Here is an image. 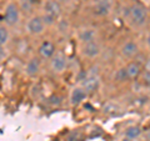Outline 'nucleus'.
<instances>
[{"label": "nucleus", "mask_w": 150, "mask_h": 141, "mask_svg": "<svg viewBox=\"0 0 150 141\" xmlns=\"http://www.w3.org/2000/svg\"><path fill=\"white\" fill-rule=\"evenodd\" d=\"M148 9L140 3H133L128 8L126 19L134 27H142L148 21Z\"/></svg>", "instance_id": "nucleus-1"}, {"label": "nucleus", "mask_w": 150, "mask_h": 141, "mask_svg": "<svg viewBox=\"0 0 150 141\" xmlns=\"http://www.w3.org/2000/svg\"><path fill=\"white\" fill-rule=\"evenodd\" d=\"M21 13L16 1H9L4 8V23L8 27H15L20 24Z\"/></svg>", "instance_id": "nucleus-2"}, {"label": "nucleus", "mask_w": 150, "mask_h": 141, "mask_svg": "<svg viewBox=\"0 0 150 141\" xmlns=\"http://www.w3.org/2000/svg\"><path fill=\"white\" fill-rule=\"evenodd\" d=\"M46 25L40 15H31L25 23V31L30 36H40L44 34Z\"/></svg>", "instance_id": "nucleus-3"}, {"label": "nucleus", "mask_w": 150, "mask_h": 141, "mask_svg": "<svg viewBox=\"0 0 150 141\" xmlns=\"http://www.w3.org/2000/svg\"><path fill=\"white\" fill-rule=\"evenodd\" d=\"M68 56L63 51H56L55 55L49 60V66L54 74L60 75L68 69Z\"/></svg>", "instance_id": "nucleus-4"}, {"label": "nucleus", "mask_w": 150, "mask_h": 141, "mask_svg": "<svg viewBox=\"0 0 150 141\" xmlns=\"http://www.w3.org/2000/svg\"><path fill=\"white\" fill-rule=\"evenodd\" d=\"M90 9L95 16H109L112 10V0H93Z\"/></svg>", "instance_id": "nucleus-5"}, {"label": "nucleus", "mask_w": 150, "mask_h": 141, "mask_svg": "<svg viewBox=\"0 0 150 141\" xmlns=\"http://www.w3.org/2000/svg\"><path fill=\"white\" fill-rule=\"evenodd\" d=\"M56 45L54 41H51L49 39L43 40L40 43V45L38 46V56L41 60H45V61H49V60L53 58L56 53Z\"/></svg>", "instance_id": "nucleus-6"}, {"label": "nucleus", "mask_w": 150, "mask_h": 141, "mask_svg": "<svg viewBox=\"0 0 150 141\" xmlns=\"http://www.w3.org/2000/svg\"><path fill=\"white\" fill-rule=\"evenodd\" d=\"M80 53L86 59H98L103 53V46L100 41H94V43L81 44Z\"/></svg>", "instance_id": "nucleus-7"}, {"label": "nucleus", "mask_w": 150, "mask_h": 141, "mask_svg": "<svg viewBox=\"0 0 150 141\" xmlns=\"http://www.w3.org/2000/svg\"><path fill=\"white\" fill-rule=\"evenodd\" d=\"M139 50H140V48H139V44L137 41L128 39V40H125L124 43H121L120 48H119V53L124 59L131 60L139 54Z\"/></svg>", "instance_id": "nucleus-8"}, {"label": "nucleus", "mask_w": 150, "mask_h": 141, "mask_svg": "<svg viewBox=\"0 0 150 141\" xmlns=\"http://www.w3.org/2000/svg\"><path fill=\"white\" fill-rule=\"evenodd\" d=\"M78 39L80 41V44H88V43H94V41H99L100 34L99 30L91 26L81 27L78 31Z\"/></svg>", "instance_id": "nucleus-9"}, {"label": "nucleus", "mask_w": 150, "mask_h": 141, "mask_svg": "<svg viewBox=\"0 0 150 141\" xmlns=\"http://www.w3.org/2000/svg\"><path fill=\"white\" fill-rule=\"evenodd\" d=\"M100 85V76L98 73H86V76L81 81V87L85 90L88 94H91L96 91Z\"/></svg>", "instance_id": "nucleus-10"}, {"label": "nucleus", "mask_w": 150, "mask_h": 141, "mask_svg": "<svg viewBox=\"0 0 150 141\" xmlns=\"http://www.w3.org/2000/svg\"><path fill=\"white\" fill-rule=\"evenodd\" d=\"M43 13L59 19L63 14V6L59 0H45L43 4Z\"/></svg>", "instance_id": "nucleus-11"}, {"label": "nucleus", "mask_w": 150, "mask_h": 141, "mask_svg": "<svg viewBox=\"0 0 150 141\" xmlns=\"http://www.w3.org/2000/svg\"><path fill=\"white\" fill-rule=\"evenodd\" d=\"M25 74L29 78H36L39 76L41 71V59L39 56H33L25 64Z\"/></svg>", "instance_id": "nucleus-12"}, {"label": "nucleus", "mask_w": 150, "mask_h": 141, "mask_svg": "<svg viewBox=\"0 0 150 141\" xmlns=\"http://www.w3.org/2000/svg\"><path fill=\"white\" fill-rule=\"evenodd\" d=\"M125 70H126V74H128L129 80L131 81V80H137L140 78V75L143 73V66L137 60H131V61H129L125 65Z\"/></svg>", "instance_id": "nucleus-13"}, {"label": "nucleus", "mask_w": 150, "mask_h": 141, "mask_svg": "<svg viewBox=\"0 0 150 141\" xmlns=\"http://www.w3.org/2000/svg\"><path fill=\"white\" fill-rule=\"evenodd\" d=\"M86 96H88V92L84 90L81 86L74 87L71 90V92H70V104H71L73 106L80 105L81 102L86 99Z\"/></svg>", "instance_id": "nucleus-14"}, {"label": "nucleus", "mask_w": 150, "mask_h": 141, "mask_svg": "<svg viewBox=\"0 0 150 141\" xmlns=\"http://www.w3.org/2000/svg\"><path fill=\"white\" fill-rule=\"evenodd\" d=\"M143 135V129L140 128V126L138 125H133V126H128V128L125 129L124 131V136L125 137H128L130 140H139L140 137H142Z\"/></svg>", "instance_id": "nucleus-15"}, {"label": "nucleus", "mask_w": 150, "mask_h": 141, "mask_svg": "<svg viewBox=\"0 0 150 141\" xmlns=\"http://www.w3.org/2000/svg\"><path fill=\"white\" fill-rule=\"evenodd\" d=\"M18 5H19V9H20L21 14L28 15V16L34 15L35 5H34V4H31L29 0H18Z\"/></svg>", "instance_id": "nucleus-16"}, {"label": "nucleus", "mask_w": 150, "mask_h": 141, "mask_svg": "<svg viewBox=\"0 0 150 141\" xmlns=\"http://www.w3.org/2000/svg\"><path fill=\"white\" fill-rule=\"evenodd\" d=\"M9 41H10V30L5 24L0 25V46L5 48Z\"/></svg>", "instance_id": "nucleus-17"}, {"label": "nucleus", "mask_w": 150, "mask_h": 141, "mask_svg": "<svg viewBox=\"0 0 150 141\" xmlns=\"http://www.w3.org/2000/svg\"><path fill=\"white\" fill-rule=\"evenodd\" d=\"M114 81L115 82H119V84H123V82H126V81H130L129 78H128V74H126V70H125V66L118 69L114 74Z\"/></svg>", "instance_id": "nucleus-18"}, {"label": "nucleus", "mask_w": 150, "mask_h": 141, "mask_svg": "<svg viewBox=\"0 0 150 141\" xmlns=\"http://www.w3.org/2000/svg\"><path fill=\"white\" fill-rule=\"evenodd\" d=\"M15 49H16V53L20 55V56H24L28 54V51H29L30 49V46H29V43L25 40V39H20L18 41V44L15 46Z\"/></svg>", "instance_id": "nucleus-19"}, {"label": "nucleus", "mask_w": 150, "mask_h": 141, "mask_svg": "<svg viewBox=\"0 0 150 141\" xmlns=\"http://www.w3.org/2000/svg\"><path fill=\"white\" fill-rule=\"evenodd\" d=\"M41 19H43V21H44V24L46 26H53L56 24V21H58V19L54 18V16H51V15H48V14H41Z\"/></svg>", "instance_id": "nucleus-20"}, {"label": "nucleus", "mask_w": 150, "mask_h": 141, "mask_svg": "<svg viewBox=\"0 0 150 141\" xmlns=\"http://www.w3.org/2000/svg\"><path fill=\"white\" fill-rule=\"evenodd\" d=\"M140 81H142V84L144 86L150 87V73L144 71V70H143L142 75H140Z\"/></svg>", "instance_id": "nucleus-21"}, {"label": "nucleus", "mask_w": 150, "mask_h": 141, "mask_svg": "<svg viewBox=\"0 0 150 141\" xmlns=\"http://www.w3.org/2000/svg\"><path fill=\"white\" fill-rule=\"evenodd\" d=\"M143 70H144V71H148V73H150V58H148V59L144 61Z\"/></svg>", "instance_id": "nucleus-22"}, {"label": "nucleus", "mask_w": 150, "mask_h": 141, "mask_svg": "<svg viewBox=\"0 0 150 141\" xmlns=\"http://www.w3.org/2000/svg\"><path fill=\"white\" fill-rule=\"evenodd\" d=\"M29 1H30L31 4H34V5L36 6L38 4H40V1H41V0H29Z\"/></svg>", "instance_id": "nucleus-23"}, {"label": "nucleus", "mask_w": 150, "mask_h": 141, "mask_svg": "<svg viewBox=\"0 0 150 141\" xmlns=\"http://www.w3.org/2000/svg\"><path fill=\"white\" fill-rule=\"evenodd\" d=\"M146 43H148V46L150 48V31H149V34H148V36H146Z\"/></svg>", "instance_id": "nucleus-24"}, {"label": "nucleus", "mask_w": 150, "mask_h": 141, "mask_svg": "<svg viewBox=\"0 0 150 141\" xmlns=\"http://www.w3.org/2000/svg\"><path fill=\"white\" fill-rule=\"evenodd\" d=\"M121 141H133V140H130V139H128V137H124V139L121 140Z\"/></svg>", "instance_id": "nucleus-25"}, {"label": "nucleus", "mask_w": 150, "mask_h": 141, "mask_svg": "<svg viewBox=\"0 0 150 141\" xmlns=\"http://www.w3.org/2000/svg\"><path fill=\"white\" fill-rule=\"evenodd\" d=\"M149 110H150V100H149Z\"/></svg>", "instance_id": "nucleus-26"}]
</instances>
